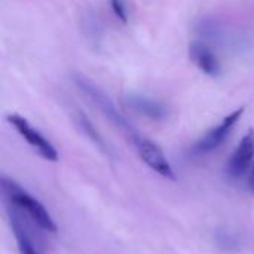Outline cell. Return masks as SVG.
<instances>
[{"label": "cell", "mask_w": 254, "mask_h": 254, "mask_svg": "<svg viewBox=\"0 0 254 254\" xmlns=\"http://www.w3.org/2000/svg\"><path fill=\"white\" fill-rule=\"evenodd\" d=\"M1 190L6 195V198L18 208L24 210L34 223H37L43 231L55 234L57 225L52 219V216L48 213L45 205L39 202L36 198H33L25 189H22L16 182L7 177H1Z\"/></svg>", "instance_id": "cell-1"}, {"label": "cell", "mask_w": 254, "mask_h": 254, "mask_svg": "<svg viewBox=\"0 0 254 254\" xmlns=\"http://www.w3.org/2000/svg\"><path fill=\"white\" fill-rule=\"evenodd\" d=\"M6 119H7V122L16 129V132L43 158V159H46V161H51V162H57L58 161V152H57V149L52 146V143L48 140V138H45L36 128H33L31 125H30V122L24 118V116H21V115H18V113H10V115H7L6 116Z\"/></svg>", "instance_id": "cell-2"}, {"label": "cell", "mask_w": 254, "mask_h": 254, "mask_svg": "<svg viewBox=\"0 0 254 254\" xmlns=\"http://www.w3.org/2000/svg\"><path fill=\"white\" fill-rule=\"evenodd\" d=\"M244 110H246L244 107H240V109L234 110L232 113H229L226 118H223V121L217 127L211 128L204 137H201L198 140V143L193 146V152L198 155H207V153L216 150L217 147H220L223 144V141L228 138V135L231 134V131L234 129V127L241 119Z\"/></svg>", "instance_id": "cell-3"}, {"label": "cell", "mask_w": 254, "mask_h": 254, "mask_svg": "<svg viewBox=\"0 0 254 254\" xmlns=\"http://www.w3.org/2000/svg\"><path fill=\"white\" fill-rule=\"evenodd\" d=\"M74 82H76V85H77L83 92L88 94V97H89L101 110H103V113H104L106 116H109L118 127L127 129V132L131 134L132 140L137 137V134L134 132V129H132V128L129 127V124L125 121V118L118 112V109H116V106L112 103V100H110L100 88H97L92 82H89L86 77H83V76H80V74H76V76H74Z\"/></svg>", "instance_id": "cell-4"}, {"label": "cell", "mask_w": 254, "mask_h": 254, "mask_svg": "<svg viewBox=\"0 0 254 254\" xmlns=\"http://www.w3.org/2000/svg\"><path fill=\"white\" fill-rule=\"evenodd\" d=\"M134 143H135L140 158L150 170H153L155 173H158L159 176H162L165 179L176 180L174 170H173L171 164L168 162L167 156L164 155L162 149L158 144H155L153 141H150L147 138L138 137V135L134 138Z\"/></svg>", "instance_id": "cell-5"}, {"label": "cell", "mask_w": 254, "mask_h": 254, "mask_svg": "<svg viewBox=\"0 0 254 254\" xmlns=\"http://www.w3.org/2000/svg\"><path fill=\"white\" fill-rule=\"evenodd\" d=\"M254 162V129L250 128L244 137L241 138L240 144L234 150L229 162L226 165V173L231 179L243 177Z\"/></svg>", "instance_id": "cell-6"}, {"label": "cell", "mask_w": 254, "mask_h": 254, "mask_svg": "<svg viewBox=\"0 0 254 254\" xmlns=\"http://www.w3.org/2000/svg\"><path fill=\"white\" fill-rule=\"evenodd\" d=\"M189 58L202 73L208 76L220 74L222 67H220L219 58L213 52V49L204 42L195 40L189 45Z\"/></svg>", "instance_id": "cell-7"}, {"label": "cell", "mask_w": 254, "mask_h": 254, "mask_svg": "<svg viewBox=\"0 0 254 254\" xmlns=\"http://www.w3.org/2000/svg\"><path fill=\"white\" fill-rule=\"evenodd\" d=\"M128 106L135 110L137 113L153 119V121H161L167 116V109L164 104H161L159 101H155L152 98L147 97H141V95H129L127 98Z\"/></svg>", "instance_id": "cell-8"}, {"label": "cell", "mask_w": 254, "mask_h": 254, "mask_svg": "<svg viewBox=\"0 0 254 254\" xmlns=\"http://www.w3.org/2000/svg\"><path fill=\"white\" fill-rule=\"evenodd\" d=\"M10 225H12V231H13V235L16 238V243H18V249H19V253L21 254H37L28 234L25 232V229L21 226L19 222H16V219L13 216H10Z\"/></svg>", "instance_id": "cell-9"}, {"label": "cell", "mask_w": 254, "mask_h": 254, "mask_svg": "<svg viewBox=\"0 0 254 254\" xmlns=\"http://www.w3.org/2000/svg\"><path fill=\"white\" fill-rule=\"evenodd\" d=\"M77 121H79V124H80V127H82V129H83V132H85V134H86L92 141H95L98 146H103V140H101V137L98 135L97 129L92 127L91 121H89L83 113H77Z\"/></svg>", "instance_id": "cell-10"}, {"label": "cell", "mask_w": 254, "mask_h": 254, "mask_svg": "<svg viewBox=\"0 0 254 254\" xmlns=\"http://www.w3.org/2000/svg\"><path fill=\"white\" fill-rule=\"evenodd\" d=\"M110 6L113 13L116 15V18L119 21H122L124 24L128 22V6H127V0H110Z\"/></svg>", "instance_id": "cell-11"}, {"label": "cell", "mask_w": 254, "mask_h": 254, "mask_svg": "<svg viewBox=\"0 0 254 254\" xmlns=\"http://www.w3.org/2000/svg\"><path fill=\"white\" fill-rule=\"evenodd\" d=\"M247 188L250 192L254 193V162L252 165V170H250V174H249V179H247Z\"/></svg>", "instance_id": "cell-12"}]
</instances>
